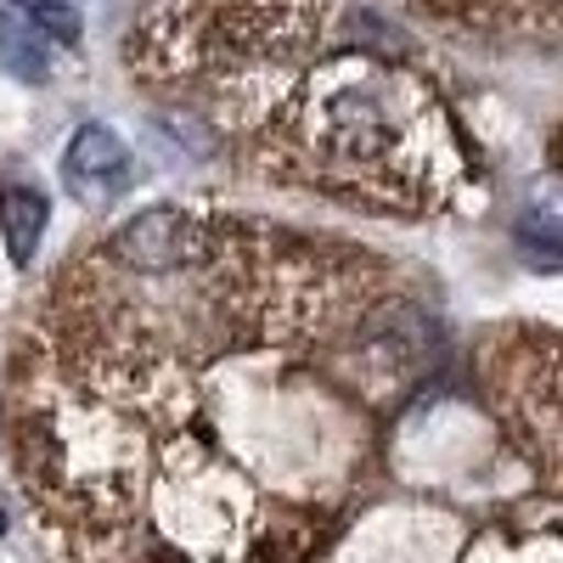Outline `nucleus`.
I'll return each mask as SVG.
<instances>
[{"label":"nucleus","mask_w":563,"mask_h":563,"mask_svg":"<svg viewBox=\"0 0 563 563\" xmlns=\"http://www.w3.org/2000/svg\"><path fill=\"white\" fill-rule=\"evenodd\" d=\"M265 169L355 209H429L451 180L434 90L384 57H333L282 85L260 124Z\"/></svg>","instance_id":"f257e3e1"},{"label":"nucleus","mask_w":563,"mask_h":563,"mask_svg":"<svg viewBox=\"0 0 563 563\" xmlns=\"http://www.w3.org/2000/svg\"><path fill=\"white\" fill-rule=\"evenodd\" d=\"M18 400L23 411H12V456L40 525L85 563L108 552L119 558L158 467L153 417L90 395L52 366L45 378L23 384Z\"/></svg>","instance_id":"f03ea898"},{"label":"nucleus","mask_w":563,"mask_h":563,"mask_svg":"<svg viewBox=\"0 0 563 563\" xmlns=\"http://www.w3.org/2000/svg\"><path fill=\"white\" fill-rule=\"evenodd\" d=\"M333 0H153L135 23V63L164 85H249L305 74Z\"/></svg>","instance_id":"7ed1b4c3"},{"label":"nucleus","mask_w":563,"mask_h":563,"mask_svg":"<svg viewBox=\"0 0 563 563\" xmlns=\"http://www.w3.org/2000/svg\"><path fill=\"white\" fill-rule=\"evenodd\" d=\"M490 395L501 417L512 422V434L536 456V467L552 479V467H558V350L552 339L547 333L512 339L490 366Z\"/></svg>","instance_id":"20e7f679"},{"label":"nucleus","mask_w":563,"mask_h":563,"mask_svg":"<svg viewBox=\"0 0 563 563\" xmlns=\"http://www.w3.org/2000/svg\"><path fill=\"white\" fill-rule=\"evenodd\" d=\"M130 180H135V158H130V147H124L113 130L85 124L68 141V153H63V186H68L79 203L102 209L119 192H130Z\"/></svg>","instance_id":"39448f33"},{"label":"nucleus","mask_w":563,"mask_h":563,"mask_svg":"<svg viewBox=\"0 0 563 563\" xmlns=\"http://www.w3.org/2000/svg\"><path fill=\"white\" fill-rule=\"evenodd\" d=\"M0 225H7V249L12 260H34L40 238H45V198L34 186H18V192H0Z\"/></svg>","instance_id":"423d86ee"},{"label":"nucleus","mask_w":563,"mask_h":563,"mask_svg":"<svg viewBox=\"0 0 563 563\" xmlns=\"http://www.w3.org/2000/svg\"><path fill=\"white\" fill-rule=\"evenodd\" d=\"M0 68L12 79H29V85H45L52 79V52H45V40L29 29V23H0Z\"/></svg>","instance_id":"0eeeda50"},{"label":"nucleus","mask_w":563,"mask_h":563,"mask_svg":"<svg viewBox=\"0 0 563 563\" xmlns=\"http://www.w3.org/2000/svg\"><path fill=\"white\" fill-rule=\"evenodd\" d=\"M18 12L40 40H63V45L79 40V7L74 0H18Z\"/></svg>","instance_id":"6e6552de"},{"label":"nucleus","mask_w":563,"mask_h":563,"mask_svg":"<svg viewBox=\"0 0 563 563\" xmlns=\"http://www.w3.org/2000/svg\"><path fill=\"white\" fill-rule=\"evenodd\" d=\"M0 530H7V512H0Z\"/></svg>","instance_id":"1a4fd4ad"}]
</instances>
